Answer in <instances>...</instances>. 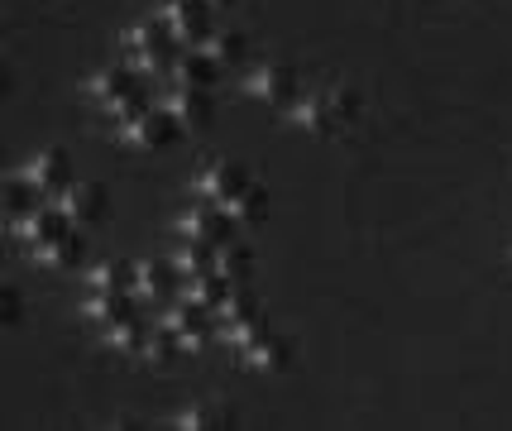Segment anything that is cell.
Segmentation results:
<instances>
[{
    "instance_id": "cell-12",
    "label": "cell",
    "mask_w": 512,
    "mask_h": 431,
    "mask_svg": "<svg viewBox=\"0 0 512 431\" xmlns=\"http://www.w3.org/2000/svg\"><path fill=\"white\" fill-rule=\"evenodd\" d=\"M67 226H72V221L58 211V202H53V206H29V211H20V216L10 221L15 240H24L29 250H39V245H48V240L67 235Z\"/></svg>"
},
{
    "instance_id": "cell-10",
    "label": "cell",
    "mask_w": 512,
    "mask_h": 431,
    "mask_svg": "<svg viewBox=\"0 0 512 431\" xmlns=\"http://www.w3.org/2000/svg\"><path fill=\"white\" fill-rule=\"evenodd\" d=\"M20 182H29L34 192H63L67 182H72V163L58 144H48V149H34L20 168Z\"/></svg>"
},
{
    "instance_id": "cell-16",
    "label": "cell",
    "mask_w": 512,
    "mask_h": 431,
    "mask_svg": "<svg viewBox=\"0 0 512 431\" xmlns=\"http://www.w3.org/2000/svg\"><path fill=\"white\" fill-rule=\"evenodd\" d=\"M178 427L182 431H221L235 427V408L221 403V398H206V403H192V408L178 412Z\"/></svg>"
},
{
    "instance_id": "cell-14",
    "label": "cell",
    "mask_w": 512,
    "mask_h": 431,
    "mask_svg": "<svg viewBox=\"0 0 512 431\" xmlns=\"http://www.w3.org/2000/svg\"><path fill=\"white\" fill-rule=\"evenodd\" d=\"M240 364H245L249 374H283L292 364V341L288 336H278V331H259L245 350H235Z\"/></svg>"
},
{
    "instance_id": "cell-1",
    "label": "cell",
    "mask_w": 512,
    "mask_h": 431,
    "mask_svg": "<svg viewBox=\"0 0 512 431\" xmlns=\"http://www.w3.org/2000/svg\"><path fill=\"white\" fill-rule=\"evenodd\" d=\"M288 120L297 130H307L312 139L345 135V130L359 120V91L345 87V82H321V87H312L307 96L292 101Z\"/></svg>"
},
{
    "instance_id": "cell-27",
    "label": "cell",
    "mask_w": 512,
    "mask_h": 431,
    "mask_svg": "<svg viewBox=\"0 0 512 431\" xmlns=\"http://www.w3.org/2000/svg\"><path fill=\"white\" fill-rule=\"evenodd\" d=\"M15 317H20V293L5 288V321H15Z\"/></svg>"
},
{
    "instance_id": "cell-6",
    "label": "cell",
    "mask_w": 512,
    "mask_h": 431,
    "mask_svg": "<svg viewBox=\"0 0 512 431\" xmlns=\"http://www.w3.org/2000/svg\"><path fill=\"white\" fill-rule=\"evenodd\" d=\"M178 135V120L163 111V106H144V111L125 115L120 125H115V139L125 144V149H168Z\"/></svg>"
},
{
    "instance_id": "cell-15",
    "label": "cell",
    "mask_w": 512,
    "mask_h": 431,
    "mask_svg": "<svg viewBox=\"0 0 512 431\" xmlns=\"http://www.w3.org/2000/svg\"><path fill=\"white\" fill-rule=\"evenodd\" d=\"M230 288H235V283H230L225 273H216V269L192 273V278H187V288H182V302H192V307H201V312H216L225 297H230Z\"/></svg>"
},
{
    "instance_id": "cell-21",
    "label": "cell",
    "mask_w": 512,
    "mask_h": 431,
    "mask_svg": "<svg viewBox=\"0 0 512 431\" xmlns=\"http://www.w3.org/2000/svg\"><path fill=\"white\" fill-rule=\"evenodd\" d=\"M245 48H249L245 34H225V29H211V34L201 39V53H206L216 68H240V63H245Z\"/></svg>"
},
{
    "instance_id": "cell-20",
    "label": "cell",
    "mask_w": 512,
    "mask_h": 431,
    "mask_svg": "<svg viewBox=\"0 0 512 431\" xmlns=\"http://www.w3.org/2000/svg\"><path fill=\"white\" fill-rule=\"evenodd\" d=\"M106 350H115V355H144L149 350V326L144 321H134V317H120L106 326Z\"/></svg>"
},
{
    "instance_id": "cell-9",
    "label": "cell",
    "mask_w": 512,
    "mask_h": 431,
    "mask_svg": "<svg viewBox=\"0 0 512 431\" xmlns=\"http://www.w3.org/2000/svg\"><path fill=\"white\" fill-rule=\"evenodd\" d=\"M206 10H211L206 0H163L154 20L163 24L178 44H201V39L211 34V15H206Z\"/></svg>"
},
{
    "instance_id": "cell-13",
    "label": "cell",
    "mask_w": 512,
    "mask_h": 431,
    "mask_svg": "<svg viewBox=\"0 0 512 431\" xmlns=\"http://www.w3.org/2000/svg\"><path fill=\"white\" fill-rule=\"evenodd\" d=\"M106 187L101 182H67L58 192V211H63L72 226H96L106 216Z\"/></svg>"
},
{
    "instance_id": "cell-24",
    "label": "cell",
    "mask_w": 512,
    "mask_h": 431,
    "mask_svg": "<svg viewBox=\"0 0 512 431\" xmlns=\"http://www.w3.org/2000/svg\"><path fill=\"white\" fill-rule=\"evenodd\" d=\"M82 317L96 321V326H111V321H120V317H134L130 293H91L87 302H82Z\"/></svg>"
},
{
    "instance_id": "cell-8",
    "label": "cell",
    "mask_w": 512,
    "mask_h": 431,
    "mask_svg": "<svg viewBox=\"0 0 512 431\" xmlns=\"http://www.w3.org/2000/svg\"><path fill=\"white\" fill-rule=\"evenodd\" d=\"M235 230H240V226H235V221L225 216L221 202H197L192 211H182V216H178V235H182V240H197V245H216V250L235 240Z\"/></svg>"
},
{
    "instance_id": "cell-3",
    "label": "cell",
    "mask_w": 512,
    "mask_h": 431,
    "mask_svg": "<svg viewBox=\"0 0 512 431\" xmlns=\"http://www.w3.org/2000/svg\"><path fill=\"white\" fill-rule=\"evenodd\" d=\"M240 87H245V96L264 101L273 111H292V101L302 96V77L292 63H259L240 77Z\"/></svg>"
},
{
    "instance_id": "cell-18",
    "label": "cell",
    "mask_w": 512,
    "mask_h": 431,
    "mask_svg": "<svg viewBox=\"0 0 512 431\" xmlns=\"http://www.w3.org/2000/svg\"><path fill=\"white\" fill-rule=\"evenodd\" d=\"M82 254H87V245H82V240H77V235H72V230H67V235H58V240H48V245H39V250H34V264H39V269H77V264H82Z\"/></svg>"
},
{
    "instance_id": "cell-19",
    "label": "cell",
    "mask_w": 512,
    "mask_h": 431,
    "mask_svg": "<svg viewBox=\"0 0 512 431\" xmlns=\"http://www.w3.org/2000/svg\"><path fill=\"white\" fill-rule=\"evenodd\" d=\"M87 288L91 293H130L134 288V264H125V259H101V264H91Z\"/></svg>"
},
{
    "instance_id": "cell-22",
    "label": "cell",
    "mask_w": 512,
    "mask_h": 431,
    "mask_svg": "<svg viewBox=\"0 0 512 431\" xmlns=\"http://www.w3.org/2000/svg\"><path fill=\"white\" fill-rule=\"evenodd\" d=\"M216 72L221 68H216V63L201 53V44H197V48H187V53H178V63H173L168 77L182 82V87H211V82H216Z\"/></svg>"
},
{
    "instance_id": "cell-17",
    "label": "cell",
    "mask_w": 512,
    "mask_h": 431,
    "mask_svg": "<svg viewBox=\"0 0 512 431\" xmlns=\"http://www.w3.org/2000/svg\"><path fill=\"white\" fill-rule=\"evenodd\" d=\"M221 206H225V216H230V221H235L240 230H245V226H259V221L268 216V192L259 187V182H249V187H240V192H235L230 202H221Z\"/></svg>"
},
{
    "instance_id": "cell-5",
    "label": "cell",
    "mask_w": 512,
    "mask_h": 431,
    "mask_svg": "<svg viewBox=\"0 0 512 431\" xmlns=\"http://www.w3.org/2000/svg\"><path fill=\"white\" fill-rule=\"evenodd\" d=\"M87 96H96L101 106H106V115H134L144 111V87H139V77H134L130 68H101L87 77Z\"/></svg>"
},
{
    "instance_id": "cell-4",
    "label": "cell",
    "mask_w": 512,
    "mask_h": 431,
    "mask_svg": "<svg viewBox=\"0 0 512 431\" xmlns=\"http://www.w3.org/2000/svg\"><path fill=\"white\" fill-rule=\"evenodd\" d=\"M216 317H221V341L230 345V350H245L259 331H268L264 307H259V297L249 293V288H230V297L216 307Z\"/></svg>"
},
{
    "instance_id": "cell-11",
    "label": "cell",
    "mask_w": 512,
    "mask_h": 431,
    "mask_svg": "<svg viewBox=\"0 0 512 431\" xmlns=\"http://www.w3.org/2000/svg\"><path fill=\"white\" fill-rule=\"evenodd\" d=\"M158 106L178 120V130H206V125H211V96H206V87H182V82H173V87L158 96Z\"/></svg>"
},
{
    "instance_id": "cell-7",
    "label": "cell",
    "mask_w": 512,
    "mask_h": 431,
    "mask_svg": "<svg viewBox=\"0 0 512 431\" xmlns=\"http://www.w3.org/2000/svg\"><path fill=\"white\" fill-rule=\"evenodd\" d=\"M249 173L240 168V163H230V159H206L192 173V182H187V192L197 197V202H230L240 187H249Z\"/></svg>"
},
{
    "instance_id": "cell-2",
    "label": "cell",
    "mask_w": 512,
    "mask_h": 431,
    "mask_svg": "<svg viewBox=\"0 0 512 431\" xmlns=\"http://www.w3.org/2000/svg\"><path fill=\"white\" fill-rule=\"evenodd\" d=\"M120 48H125V58L134 63V72H154L158 77V72H173V63H178V39L158 20L130 24L120 34Z\"/></svg>"
},
{
    "instance_id": "cell-23",
    "label": "cell",
    "mask_w": 512,
    "mask_h": 431,
    "mask_svg": "<svg viewBox=\"0 0 512 431\" xmlns=\"http://www.w3.org/2000/svg\"><path fill=\"white\" fill-rule=\"evenodd\" d=\"M173 264H134V297H173Z\"/></svg>"
},
{
    "instance_id": "cell-26",
    "label": "cell",
    "mask_w": 512,
    "mask_h": 431,
    "mask_svg": "<svg viewBox=\"0 0 512 431\" xmlns=\"http://www.w3.org/2000/svg\"><path fill=\"white\" fill-rule=\"evenodd\" d=\"M173 269L182 273V278H192V273H211L216 269V245H197V240H187L178 250V259H173Z\"/></svg>"
},
{
    "instance_id": "cell-28",
    "label": "cell",
    "mask_w": 512,
    "mask_h": 431,
    "mask_svg": "<svg viewBox=\"0 0 512 431\" xmlns=\"http://www.w3.org/2000/svg\"><path fill=\"white\" fill-rule=\"evenodd\" d=\"M206 5H235V0H206Z\"/></svg>"
},
{
    "instance_id": "cell-25",
    "label": "cell",
    "mask_w": 512,
    "mask_h": 431,
    "mask_svg": "<svg viewBox=\"0 0 512 431\" xmlns=\"http://www.w3.org/2000/svg\"><path fill=\"white\" fill-rule=\"evenodd\" d=\"M249 269H254V254H249L245 245H235V240H230V245H221V250H216V273H225L235 288L249 278Z\"/></svg>"
}]
</instances>
